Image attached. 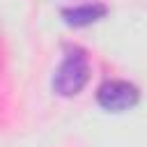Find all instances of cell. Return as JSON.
<instances>
[{"mask_svg":"<svg viewBox=\"0 0 147 147\" xmlns=\"http://www.w3.org/2000/svg\"><path fill=\"white\" fill-rule=\"evenodd\" d=\"M140 101V90L122 78H110L103 80L96 87V103L99 108H103L106 113H124L136 108Z\"/></svg>","mask_w":147,"mask_h":147,"instance_id":"7a4b0ae2","label":"cell"},{"mask_svg":"<svg viewBox=\"0 0 147 147\" xmlns=\"http://www.w3.org/2000/svg\"><path fill=\"white\" fill-rule=\"evenodd\" d=\"M106 14H108V7L103 2H83V5H71L60 9V16L69 28H87L101 21Z\"/></svg>","mask_w":147,"mask_h":147,"instance_id":"3957f363","label":"cell"},{"mask_svg":"<svg viewBox=\"0 0 147 147\" xmlns=\"http://www.w3.org/2000/svg\"><path fill=\"white\" fill-rule=\"evenodd\" d=\"M90 74H92V67H90V57L85 48L69 44L64 46V55H62L60 67L53 74L51 87L57 96H76L87 85Z\"/></svg>","mask_w":147,"mask_h":147,"instance_id":"6da1fadb","label":"cell"}]
</instances>
